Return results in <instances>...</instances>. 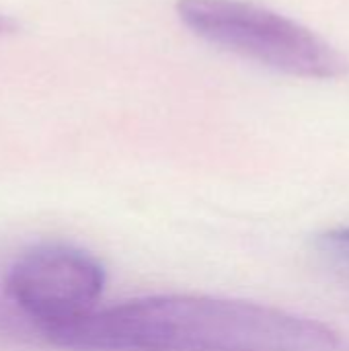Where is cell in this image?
Here are the masks:
<instances>
[{
    "label": "cell",
    "mask_w": 349,
    "mask_h": 351,
    "mask_svg": "<svg viewBox=\"0 0 349 351\" xmlns=\"http://www.w3.org/2000/svg\"><path fill=\"white\" fill-rule=\"evenodd\" d=\"M179 21L200 39L267 66L313 80H339L349 60L309 27L245 0H177Z\"/></svg>",
    "instance_id": "cell-2"
},
{
    "label": "cell",
    "mask_w": 349,
    "mask_h": 351,
    "mask_svg": "<svg viewBox=\"0 0 349 351\" xmlns=\"http://www.w3.org/2000/svg\"><path fill=\"white\" fill-rule=\"evenodd\" d=\"M2 288L39 341L95 311L107 274L103 263L70 243L25 249L2 274Z\"/></svg>",
    "instance_id": "cell-3"
},
{
    "label": "cell",
    "mask_w": 349,
    "mask_h": 351,
    "mask_svg": "<svg viewBox=\"0 0 349 351\" xmlns=\"http://www.w3.org/2000/svg\"><path fill=\"white\" fill-rule=\"evenodd\" d=\"M0 337H12L19 341H25V339L39 341L35 331L29 327V323L16 313V308L8 300L2 288V280H0Z\"/></svg>",
    "instance_id": "cell-5"
},
{
    "label": "cell",
    "mask_w": 349,
    "mask_h": 351,
    "mask_svg": "<svg viewBox=\"0 0 349 351\" xmlns=\"http://www.w3.org/2000/svg\"><path fill=\"white\" fill-rule=\"evenodd\" d=\"M315 249L329 265L349 271V226L319 234L315 241Z\"/></svg>",
    "instance_id": "cell-4"
},
{
    "label": "cell",
    "mask_w": 349,
    "mask_h": 351,
    "mask_svg": "<svg viewBox=\"0 0 349 351\" xmlns=\"http://www.w3.org/2000/svg\"><path fill=\"white\" fill-rule=\"evenodd\" d=\"M68 351H337V333L321 321L276 306L169 294L95 308L51 331Z\"/></svg>",
    "instance_id": "cell-1"
},
{
    "label": "cell",
    "mask_w": 349,
    "mask_h": 351,
    "mask_svg": "<svg viewBox=\"0 0 349 351\" xmlns=\"http://www.w3.org/2000/svg\"><path fill=\"white\" fill-rule=\"evenodd\" d=\"M16 29V23L6 16V14H0V35H6V33H12Z\"/></svg>",
    "instance_id": "cell-6"
}]
</instances>
